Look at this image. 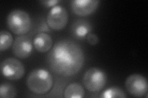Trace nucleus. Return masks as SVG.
I'll list each match as a JSON object with an SVG mask.
<instances>
[{
    "instance_id": "f03ea898",
    "label": "nucleus",
    "mask_w": 148,
    "mask_h": 98,
    "mask_svg": "<svg viewBox=\"0 0 148 98\" xmlns=\"http://www.w3.org/2000/svg\"><path fill=\"white\" fill-rule=\"evenodd\" d=\"M53 78L48 71L43 69H36L32 71L27 79L29 89L36 95H44L52 88Z\"/></svg>"
},
{
    "instance_id": "20e7f679",
    "label": "nucleus",
    "mask_w": 148,
    "mask_h": 98,
    "mask_svg": "<svg viewBox=\"0 0 148 98\" xmlns=\"http://www.w3.org/2000/svg\"><path fill=\"white\" fill-rule=\"evenodd\" d=\"M107 82L106 73L98 68L88 69L83 77L85 87L91 92H99L103 89Z\"/></svg>"
},
{
    "instance_id": "0eeeda50",
    "label": "nucleus",
    "mask_w": 148,
    "mask_h": 98,
    "mask_svg": "<svg viewBox=\"0 0 148 98\" xmlns=\"http://www.w3.org/2000/svg\"><path fill=\"white\" fill-rule=\"evenodd\" d=\"M125 84L127 91L132 96L143 97L147 94V81L144 76L140 74H132L127 78Z\"/></svg>"
},
{
    "instance_id": "9b49d317",
    "label": "nucleus",
    "mask_w": 148,
    "mask_h": 98,
    "mask_svg": "<svg viewBox=\"0 0 148 98\" xmlns=\"http://www.w3.org/2000/svg\"><path fill=\"white\" fill-rule=\"evenodd\" d=\"M90 23L84 20H78L73 23L72 28L73 35L78 39H82L91 31Z\"/></svg>"
},
{
    "instance_id": "dca6fc26",
    "label": "nucleus",
    "mask_w": 148,
    "mask_h": 98,
    "mask_svg": "<svg viewBox=\"0 0 148 98\" xmlns=\"http://www.w3.org/2000/svg\"><path fill=\"white\" fill-rule=\"evenodd\" d=\"M86 40L88 43L91 45H96L99 43V38L95 34H88L87 35Z\"/></svg>"
},
{
    "instance_id": "4468645a",
    "label": "nucleus",
    "mask_w": 148,
    "mask_h": 98,
    "mask_svg": "<svg viewBox=\"0 0 148 98\" xmlns=\"http://www.w3.org/2000/svg\"><path fill=\"white\" fill-rule=\"evenodd\" d=\"M16 90L9 83H3L0 87V97L1 98H12L16 97Z\"/></svg>"
},
{
    "instance_id": "7ed1b4c3",
    "label": "nucleus",
    "mask_w": 148,
    "mask_h": 98,
    "mask_svg": "<svg viewBox=\"0 0 148 98\" xmlns=\"http://www.w3.org/2000/svg\"><path fill=\"white\" fill-rule=\"evenodd\" d=\"M7 26L14 34L22 35L29 32L32 28V21L27 12L14 9L7 17Z\"/></svg>"
},
{
    "instance_id": "423d86ee",
    "label": "nucleus",
    "mask_w": 148,
    "mask_h": 98,
    "mask_svg": "<svg viewBox=\"0 0 148 98\" xmlns=\"http://www.w3.org/2000/svg\"><path fill=\"white\" fill-rule=\"evenodd\" d=\"M69 15L67 9L62 6H55L48 12L46 22L51 28L59 31L67 25Z\"/></svg>"
},
{
    "instance_id": "ddd939ff",
    "label": "nucleus",
    "mask_w": 148,
    "mask_h": 98,
    "mask_svg": "<svg viewBox=\"0 0 148 98\" xmlns=\"http://www.w3.org/2000/svg\"><path fill=\"white\" fill-rule=\"evenodd\" d=\"M13 43V37L10 32L6 31H1L0 32V50H8Z\"/></svg>"
},
{
    "instance_id": "9d476101",
    "label": "nucleus",
    "mask_w": 148,
    "mask_h": 98,
    "mask_svg": "<svg viewBox=\"0 0 148 98\" xmlns=\"http://www.w3.org/2000/svg\"><path fill=\"white\" fill-rule=\"evenodd\" d=\"M33 44L38 52L45 53L51 49L53 39L49 34L45 32H40L35 37Z\"/></svg>"
},
{
    "instance_id": "39448f33",
    "label": "nucleus",
    "mask_w": 148,
    "mask_h": 98,
    "mask_svg": "<svg viewBox=\"0 0 148 98\" xmlns=\"http://www.w3.org/2000/svg\"><path fill=\"white\" fill-rule=\"evenodd\" d=\"M1 72L3 77L10 80H18L24 76V64L17 59L8 58L1 63Z\"/></svg>"
},
{
    "instance_id": "6e6552de",
    "label": "nucleus",
    "mask_w": 148,
    "mask_h": 98,
    "mask_svg": "<svg viewBox=\"0 0 148 98\" xmlns=\"http://www.w3.org/2000/svg\"><path fill=\"white\" fill-rule=\"evenodd\" d=\"M33 50L32 42L30 38L24 35L17 37L12 44V52L18 58L29 57Z\"/></svg>"
},
{
    "instance_id": "f257e3e1",
    "label": "nucleus",
    "mask_w": 148,
    "mask_h": 98,
    "mask_svg": "<svg viewBox=\"0 0 148 98\" xmlns=\"http://www.w3.org/2000/svg\"><path fill=\"white\" fill-rule=\"evenodd\" d=\"M48 59L53 71L61 76H71L81 69L85 57L79 45L65 39L54 45Z\"/></svg>"
},
{
    "instance_id": "f8f14e48",
    "label": "nucleus",
    "mask_w": 148,
    "mask_h": 98,
    "mask_svg": "<svg viewBox=\"0 0 148 98\" xmlns=\"http://www.w3.org/2000/svg\"><path fill=\"white\" fill-rule=\"evenodd\" d=\"M84 96V89L77 83H72L69 85L64 91V97L66 98H82Z\"/></svg>"
},
{
    "instance_id": "f3484780",
    "label": "nucleus",
    "mask_w": 148,
    "mask_h": 98,
    "mask_svg": "<svg viewBox=\"0 0 148 98\" xmlns=\"http://www.w3.org/2000/svg\"><path fill=\"white\" fill-rule=\"evenodd\" d=\"M40 3L44 5L45 7H54L56 6V4L59 3V1L58 0H45V1H41Z\"/></svg>"
},
{
    "instance_id": "2eb2a0df",
    "label": "nucleus",
    "mask_w": 148,
    "mask_h": 98,
    "mask_svg": "<svg viewBox=\"0 0 148 98\" xmlns=\"http://www.w3.org/2000/svg\"><path fill=\"white\" fill-rule=\"evenodd\" d=\"M102 97L104 98H113V97H120L124 98L127 97V96L125 94L124 91L119 87H112L108 89L105 90L103 95L101 96Z\"/></svg>"
},
{
    "instance_id": "1a4fd4ad",
    "label": "nucleus",
    "mask_w": 148,
    "mask_h": 98,
    "mask_svg": "<svg viewBox=\"0 0 148 98\" xmlns=\"http://www.w3.org/2000/svg\"><path fill=\"white\" fill-rule=\"evenodd\" d=\"M99 4L98 0H73L71 3V7L76 15L85 17L93 13Z\"/></svg>"
}]
</instances>
